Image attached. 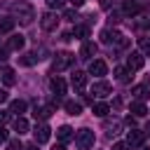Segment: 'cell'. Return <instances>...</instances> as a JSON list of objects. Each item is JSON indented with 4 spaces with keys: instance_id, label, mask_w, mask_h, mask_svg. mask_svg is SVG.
Returning <instances> with one entry per match:
<instances>
[{
    "instance_id": "28",
    "label": "cell",
    "mask_w": 150,
    "mask_h": 150,
    "mask_svg": "<svg viewBox=\"0 0 150 150\" xmlns=\"http://www.w3.org/2000/svg\"><path fill=\"white\" fill-rule=\"evenodd\" d=\"M136 12H138V5L136 2H131V0L124 2V14H136Z\"/></svg>"
},
{
    "instance_id": "16",
    "label": "cell",
    "mask_w": 150,
    "mask_h": 150,
    "mask_svg": "<svg viewBox=\"0 0 150 150\" xmlns=\"http://www.w3.org/2000/svg\"><path fill=\"white\" fill-rule=\"evenodd\" d=\"M96 54V45L94 42H84L82 49H80V59H91Z\"/></svg>"
},
{
    "instance_id": "9",
    "label": "cell",
    "mask_w": 150,
    "mask_h": 150,
    "mask_svg": "<svg viewBox=\"0 0 150 150\" xmlns=\"http://www.w3.org/2000/svg\"><path fill=\"white\" fill-rule=\"evenodd\" d=\"M40 26L45 28V30H54L56 26H59V16L56 14H42V19H40Z\"/></svg>"
},
{
    "instance_id": "7",
    "label": "cell",
    "mask_w": 150,
    "mask_h": 150,
    "mask_svg": "<svg viewBox=\"0 0 150 150\" xmlns=\"http://www.w3.org/2000/svg\"><path fill=\"white\" fill-rule=\"evenodd\" d=\"M108 73V66H105V61H101V59H94L91 63H89V75H96V77H101V75H105Z\"/></svg>"
},
{
    "instance_id": "19",
    "label": "cell",
    "mask_w": 150,
    "mask_h": 150,
    "mask_svg": "<svg viewBox=\"0 0 150 150\" xmlns=\"http://www.w3.org/2000/svg\"><path fill=\"white\" fill-rule=\"evenodd\" d=\"M91 110H94V115H96V117H105V115L110 112V105H108V103H103V101H98V103H94V105H91Z\"/></svg>"
},
{
    "instance_id": "37",
    "label": "cell",
    "mask_w": 150,
    "mask_h": 150,
    "mask_svg": "<svg viewBox=\"0 0 150 150\" xmlns=\"http://www.w3.org/2000/svg\"><path fill=\"white\" fill-rule=\"evenodd\" d=\"M7 117H9V112H5V110H0V124H2V122H5Z\"/></svg>"
},
{
    "instance_id": "1",
    "label": "cell",
    "mask_w": 150,
    "mask_h": 150,
    "mask_svg": "<svg viewBox=\"0 0 150 150\" xmlns=\"http://www.w3.org/2000/svg\"><path fill=\"white\" fill-rule=\"evenodd\" d=\"M9 9H12V14H16L19 16V21L23 23V26H28L30 21H33V7L28 5V2H12L9 5Z\"/></svg>"
},
{
    "instance_id": "41",
    "label": "cell",
    "mask_w": 150,
    "mask_h": 150,
    "mask_svg": "<svg viewBox=\"0 0 150 150\" xmlns=\"http://www.w3.org/2000/svg\"><path fill=\"white\" fill-rule=\"evenodd\" d=\"M52 150H63V145H56V148H52Z\"/></svg>"
},
{
    "instance_id": "15",
    "label": "cell",
    "mask_w": 150,
    "mask_h": 150,
    "mask_svg": "<svg viewBox=\"0 0 150 150\" xmlns=\"http://www.w3.org/2000/svg\"><path fill=\"white\" fill-rule=\"evenodd\" d=\"M70 82H73L75 89H84V84H87V75H84L82 70H75L73 77H70Z\"/></svg>"
},
{
    "instance_id": "39",
    "label": "cell",
    "mask_w": 150,
    "mask_h": 150,
    "mask_svg": "<svg viewBox=\"0 0 150 150\" xmlns=\"http://www.w3.org/2000/svg\"><path fill=\"white\" fill-rule=\"evenodd\" d=\"M7 59V49H0V61H5Z\"/></svg>"
},
{
    "instance_id": "14",
    "label": "cell",
    "mask_w": 150,
    "mask_h": 150,
    "mask_svg": "<svg viewBox=\"0 0 150 150\" xmlns=\"http://www.w3.org/2000/svg\"><path fill=\"white\" fill-rule=\"evenodd\" d=\"M49 87H52V91L56 94V96H61V94H66V82L59 77V75H54L52 80H49Z\"/></svg>"
},
{
    "instance_id": "12",
    "label": "cell",
    "mask_w": 150,
    "mask_h": 150,
    "mask_svg": "<svg viewBox=\"0 0 150 150\" xmlns=\"http://www.w3.org/2000/svg\"><path fill=\"white\" fill-rule=\"evenodd\" d=\"M21 47H23V38L21 35H9L7 42H5V49L7 52H19Z\"/></svg>"
},
{
    "instance_id": "31",
    "label": "cell",
    "mask_w": 150,
    "mask_h": 150,
    "mask_svg": "<svg viewBox=\"0 0 150 150\" xmlns=\"http://www.w3.org/2000/svg\"><path fill=\"white\" fill-rule=\"evenodd\" d=\"M45 2H47V7L59 9V7H63V2H66V0H45Z\"/></svg>"
},
{
    "instance_id": "30",
    "label": "cell",
    "mask_w": 150,
    "mask_h": 150,
    "mask_svg": "<svg viewBox=\"0 0 150 150\" xmlns=\"http://www.w3.org/2000/svg\"><path fill=\"white\" fill-rule=\"evenodd\" d=\"M138 47H141L143 52H150V40H148V38H138Z\"/></svg>"
},
{
    "instance_id": "42",
    "label": "cell",
    "mask_w": 150,
    "mask_h": 150,
    "mask_svg": "<svg viewBox=\"0 0 150 150\" xmlns=\"http://www.w3.org/2000/svg\"><path fill=\"white\" fill-rule=\"evenodd\" d=\"M143 150H150V145H145V148H143Z\"/></svg>"
},
{
    "instance_id": "2",
    "label": "cell",
    "mask_w": 150,
    "mask_h": 150,
    "mask_svg": "<svg viewBox=\"0 0 150 150\" xmlns=\"http://www.w3.org/2000/svg\"><path fill=\"white\" fill-rule=\"evenodd\" d=\"M73 61H75V54H70V52H59V54L52 59V70H54V73H61V70L70 68Z\"/></svg>"
},
{
    "instance_id": "36",
    "label": "cell",
    "mask_w": 150,
    "mask_h": 150,
    "mask_svg": "<svg viewBox=\"0 0 150 150\" xmlns=\"http://www.w3.org/2000/svg\"><path fill=\"white\" fill-rule=\"evenodd\" d=\"M68 2H70L73 7H82V5H84V0H68Z\"/></svg>"
},
{
    "instance_id": "5",
    "label": "cell",
    "mask_w": 150,
    "mask_h": 150,
    "mask_svg": "<svg viewBox=\"0 0 150 150\" xmlns=\"http://www.w3.org/2000/svg\"><path fill=\"white\" fill-rule=\"evenodd\" d=\"M143 63H145V59H143L141 52H131V54L127 56V68H129V70H141Z\"/></svg>"
},
{
    "instance_id": "27",
    "label": "cell",
    "mask_w": 150,
    "mask_h": 150,
    "mask_svg": "<svg viewBox=\"0 0 150 150\" xmlns=\"http://www.w3.org/2000/svg\"><path fill=\"white\" fill-rule=\"evenodd\" d=\"M73 33H75L80 40H84V38L89 35V28H87V26H75V30H73Z\"/></svg>"
},
{
    "instance_id": "29",
    "label": "cell",
    "mask_w": 150,
    "mask_h": 150,
    "mask_svg": "<svg viewBox=\"0 0 150 150\" xmlns=\"http://www.w3.org/2000/svg\"><path fill=\"white\" fill-rule=\"evenodd\" d=\"M7 150H23V145L19 138H12V141H7Z\"/></svg>"
},
{
    "instance_id": "34",
    "label": "cell",
    "mask_w": 150,
    "mask_h": 150,
    "mask_svg": "<svg viewBox=\"0 0 150 150\" xmlns=\"http://www.w3.org/2000/svg\"><path fill=\"white\" fill-rule=\"evenodd\" d=\"M63 19H68V21H75V19H77V12H73V9H68V12L63 14Z\"/></svg>"
},
{
    "instance_id": "33",
    "label": "cell",
    "mask_w": 150,
    "mask_h": 150,
    "mask_svg": "<svg viewBox=\"0 0 150 150\" xmlns=\"http://www.w3.org/2000/svg\"><path fill=\"white\" fill-rule=\"evenodd\" d=\"M12 26H14L12 21H2V23H0V33H9V30H12Z\"/></svg>"
},
{
    "instance_id": "26",
    "label": "cell",
    "mask_w": 150,
    "mask_h": 150,
    "mask_svg": "<svg viewBox=\"0 0 150 150\" xmlns=\"http://www.w3.org/2000/svg\"><path fill=\"white\" fill-rule=\"evenodd\" d=\"M35 61H40V56H38V54H33V52H30V54H23V56H21V66H33Z\"/></svg>"
},
{
    "instance_id": "21",
    "label": "cell",
    "mask_w": 150,
    "mask_h": 150,
    "mask_svg": "<svg viewBox=\"0 0 150 150\" xmlns=\"http://www.w3.org/2000/svg\"><path fill=\"white\" fill-rule=\"evenodd\" d=\"M129 73H131L129 68H115V80H117V82H122V84H127V82L131 80V77H129Z\"/></svg>"
},
{
    "instance_id": "25",
    "label": "cell",
    "mask_w": 150,
    "mask_h": 150,
    "mask_svg": "<svg viewBox=\"0 0 150 150\" xmlns=\"http://www.w3.org/2000/svg\"><path fill=\"white\" fill-rule=\"evenodd\" d=\"M131 112H134V117H143V115L148 112V108H145L141 101H136V103H131Z\"/></svg>"
},
{
    "instance_id": "8",
    "label": "cell",
    "mask_w": 150,
    "mask_h": 150,
    "mask_svg": "<svg viewBox=\"0 0 150 150\" xmlns=\"http://www.w3.org/2000/svg\"><path fill=\"white\" fill-rule=\"evenodd\" d=\"M110 91H112V87H110L108 82H103V80H101V82H94V87H91V94L98 96V98H105Z\"/></svg>"
},
{
    "instance_id": "35",
    "label": "cell",
    "mask_w": 150,
    "mask_h": 150,
    "mask_svg": "<svg viewBox=\"0 0 150 150\" xmlns=\"http://www.w3.org/2000/svg\"><path fill=\"white\" fill-rule=\"evenodd\" d=\"M0 143H7V129L0 124Z\"/></svg>"
},
{
    "instance_id": "10",
    "label": "cell",
    "mask_w": 150,
    "mask_h": 150,
    "mask_svg": "<svg viewBox=\"0 0 150 150\" xmlns=\"http://www.w3.org/2000/svg\"><path fill=\"white\" fill-rule=\"evenodd\" d=\"M56 138H59L61 143H70V141H75V134H73V129H70L68 124H63V127L56 129Z\"/></svg>"
},
{
    "instance_id": "17",
    "label": "cell",
    "mask_w": 150,
    "mask_h": 150,
    "mask_svg": "<svg viewBox=\"0 0 150 150\" xmlns=\"http://www.w3.org/2000/svg\"><path fill=\"white\" fill-rule=\"evenodd\" d=\"M131 94L136 96V101H143V98H148V94H150V87H148V84H136Z\"/></svg>"
},
{
    "instance_id": "22",
    "label": "cell",
    "mask_w": 150,
    "mask_h": 150,
    "mask_svg": "<svg viewBox=\"0 0 150 150\" xmlns=\"http://www.w3.org/2000/svg\"><path fill=\"white\" fill-rule=\"evenodd\" d=\"M14 131H16L19 136H21V134H28V122H26V120H23L21 115H19V117L14 120Z\"/></svg>"
},
{
    "instance_id": "32",
    "label": "cell",
    "mask_w": 150,
    "mask_h": 150,
    "mask_svg": "<svg viewBox=\"0 0 150 150\" xmlns=\"http://www.w3.org/2000/svg\"><path fill=\"white\" fill-rule=\"evenodd\" d=\"M112 150H134V148H131L127 141H120V143H115V145H112Z\"/></svg>"
},
{
    "instance_id": "24",
    "label": "cell",
    "mask_w": 150,
    "mask_h": 150,
    "mask_svg": "<svg viewBox=\"0 0 150 150\" xmlns=\"http://www.w3.org/2000/svg\"><path fill=\"white\" fill-rule=\"evenodd\" d=\"M23 110H26V101H21V98L12 101V105H9V112H14V115H21Z\"/></svg>"
},
{
    "instance_id": "11",
    "label": "cell",
    "mask_w": 150,
    "mask_h": 150,
    "mask_svg": "<svg viewBox=\"0 0 150 150\" xmlns=\"http://www.w3.org/2000/svg\"><path fill=\"white\" fill-rule=\"evenodd\" d=\"M143 131H138V129H134L131 127V131H127V143L131 145V148H136V145H143Z\"/></svg>"
},
{
    "instance_id": "4",
    "label": "cell",
    "mask_w": 150,
    "mask_h": 150,
    "mask_svg": "<svg viewBox=\"0 0 150 150\" xmlns=\"http://www.w3.org/2000/svg\"><path fill=\"white\" fill-rule=\"evenodd\" d=\"M101 38H103V42H105V45H120V47H124V45H127V40H124L117 30H110V28H105V30L101 33Z\"/></svg>"
},
{
    "instance_id": "6",
    "label": "cell",
    "mask_w": 150,
    "mask_h": 150,
    "mask_svg": "<svg viewBox=\"0 0 150 150\" xmlns=\"http://www.w3.org/2000/svg\"><path fill=\"white\" fill-rule=\"evenodd\" d=\"M33 136H35V143H47L49 136H52V129L47 124H38L35 131H33Z\"/></svg>"
},
{
    "instance_id": "3",
    "label": "cell",
    "mask_w": 150,
    "mask_h": 150,
    "mask_svg": "<svg viewBox=\"0 0 150 150\" xmlns=\"http://www.w3.org/2000/svg\"><path fill=\"white\" fill-rule=\"evenodd\" d=\"M75 145H77L80 150L94 148V131H91V129H77V131H75Z\"/></svg>"
},
{
    "instance_id": "43",
    "label": "cell",
    "mask_w": 150,
    "mask_h": 150,
    "mask_svg": "<svg viewBox=\"0 0 150 150\" xmlns=\"http://www.w3.org/2000/svg\"><path fill=\"white\" fill-rule=\"evenodd\" d=\"M148 28H150V23H148Z\"/></svg>"
},
{
    "instance_id": "18",
    "label": "cell",
    "mask_w": 150,
    "mask_h": 150,
    "mask_svg": "<svg viewBox=\"0 0 150 150\" xmlns=\"http://www.w3.org/2000/svg\"><path fill=\"white\" fill-rule=\"evenodd\" d=\"M63 108H66V112H68V115H75V117L82 112V103H77V101H66V103H63Z\"/></svg>"
},
{
    "instance_id": "13",
    "label": "cell",
    "mask_w": 150,
    "mask_h": 150,
    "mask_svg": "<svg viewBox=\"0 0 150 150\" xmlns=\"http://www.w3.org/2000/svg\"><path fill=\"white\" fill-rule=\"evenodd\" d=\"M103 129H105L108 136H115V134H120V129H122V120H105V122H103Z\"/></svg>"
},
{
    "instance_id": "23",
    "label": "cell",
    "mask_w": 150,
    "mask_h": 150,
    "mask_svg": "<svg viewBox=\"0 0 150 150\" xmlns=\"http://www.w3.org/2000/svg\"><path fill=\"white\" fill-rule=\"evenodd\" d=\"M2 82H5L7 87H12V84L16 82V73H14L12 68H5V70H2Z\"/></svg>"
},
{
    "instance_id": "40",
    "label": "cell",
    "mask_w": 150,
    "mask_h": 150,
    "mask_svg": "<svg viewBox=\"0 0 150 150\" xmlns=\"http://www.w3.org/2000/svg\"><path fill=\"white\" fill-rule=\"evenodd\" d=\"M143 134H148V136H150V124H148V127L143 129Z\"/></svg>"
},
{
    "instance_id": "38",
    "label": "cell",
    "mask_w": 150,
    "mask_h": 150,
    "mask_svg": "<svg viewBox=\"0 0 150 150\" xmlns=\"http://www.w3.org/2000/svg\"><path fill=\"white\" fill-rule=\"evenodd\" d=\"M5 101H7V91H5V89H0V103H5Z\"/></svg>"
},
{
    "instance_id": "20",
    "label": "cell",
    "mask_w": 150,
    "mask_h": 150,
    "mask_svg": "<svg viewBox=\"0 0 150 150\" xmlns=\"http://www.w3.org/2000/svg\"><path fill=\"white\" fill-rule=\"evenodd\" d=\"M52 112H54V105L49 103V105H42V108H35V112H33V115H35V120H47V117H49Z\"/></svg>"
}]
</instances>
